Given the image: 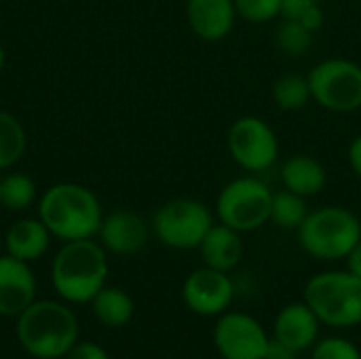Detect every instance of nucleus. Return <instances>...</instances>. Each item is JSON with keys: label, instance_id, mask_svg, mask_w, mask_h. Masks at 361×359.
<instances>
[{"label": "nucleus", "instance_id": "f257e3e1", "mask_svg": "<svg viewBox=\"0 0 361 359\" xmlns=\"http://www.w3.org/2000/svg\"><path fill=\"white\" fill-rule=\"evenodd\" d=\"M38 218L55 239H93L99 233L104 212L97 195L76 182H59L47 188L38 201Z\"/></svg>", "mask_w": 361, "mask_h": 359}, {"label": "nucleus", "instance_id": "f03ea898", "mask_svg": "<svg viewBox=\"0 0 361 359\" xmlns=\"http://www.w3.org/2000/svg\"><path fill=\"white\" fill-rule=\"evenodd\" d=\"M108 277V258L102 243L93 239L66 241L53 258L51 281L68 303H91Z\"/></svg>", "mask_w": 361, "mask_h": 359}, {"label": "nucleus", "instance_id": "7ed1b4c3", "mask_svg": "<svg viewBox=\"0 0 361 359\" xmlns=\"http://www.w3.org/2000/svg\"><path fill=\"white\" fill-rule=\"evenodd\" d=\"M17 339L32 358H66L76 345L78 322L61 303L34 300L21 315H17Z\"/></svg>", "mask_w": 361, "mask_h": 359}, {"label": "nucleus", "instance_id": "20e7f679", "mask_svg": "<svg viewBox=\"0 0 361 359\" xmlns=\"http://www.w3.org/2000/svg\"><path fill=\"white\" fill-rule=\"evenodd\" d=\"M302 300L328 328L345 330L361 324V279L349 271L313 275L305 286Z\"/></svg>", "mask_w": 361, "mask_h": 359}, {"label": "nucleus", "instance_id": "39448f33", "mask_svg": "<svg viewBox=\"0 0 361 359\" xmlns=\"http://www.w3.org/2000/svg\"><path fill=\"white\" fill-rule=\"evenodd\" d=\"M361 239V220L347 207L326 205L309 212L298 229L302 250L317 260H345Z\"/></svg>", "mask_w": 361, "mask_h": 359}, {"label": "nucleus", "instance_id": "423d86ee", "mask_svg": "<svg viewBox=\"0 0 361 359\" xmlns=\"http://www.w3.org/2000/svg\"><path fill=\"white\" fill-rule=\"evenodd\" d=\"M273 190L254 176H243L228 182L218 199V220L239 233H252L271 220Z\"/></svg>", "mask_w": 361, "mask_h": 359}, {"label": "nucleus", "instance_id": "0eeeda50", "mask_svg": "<svg viewBox=\"0 0 361 359\" xmlns=\"http://www.w3.org/2000/svg\"><path fill=\"white\" fill-rule=\"evenodd\" d=\"M214 226L209 207L197 199H171L163 203L154 218L152 231L157 239L171 250H199L201 241Z\"/></svg>", "mask_w": 361, "mask_h": 359}, {"label": "nucleus", "instance_id": "6e6552de", "mask_svg": "<svg viewBox=\"0 0 361 359\" xmlns=\"http://www.w3.org/2000/svg\"><path fill=\"white\" fill-rule=\"evenodd\" d=\"M311 97L330 112H355L361 108V66L332 57L315 63L307 74Z\"/></svg>", "mask_w": 361, "mask_h": 359}, {"label": "nucleus", "instance_id": "1a4fd4ad", "mask_svg": "<svg viewBox=\"0 0 361 359\" xmlns=\"http://www.w3.org/2000/svg\"><path fill=\"white\" fill-rule=\"evenodd\" d=\"M233 161L245 171L260 174L275 165L279 157V140L273 127L258 116L237 118L226 135Z\"/></svg>", "mask_w": 361, "mask_h": 359}, {"label": "nucleus", "instance_id": "9d476101", "mask_svg": "<svg viewBox=\"0 0 361 359\" xmlns=\"http://www.w3.org/2000/svg\"><path fill=\"white\" fill-rule=\"evenodd\" d=\"M212 341L222 359H264L271 334L254 315L226 311L216 320Z\"/></svg>", "mask_w": 361, "mask_h": 359}, {"label": "nucleus", "instance_id": "9b49d317", "mask_svg": "<svg viewBox=\"0 0 361 359\" xmlns=\"http://www.w3.org/2000/svg\"><path fill=\"white\" fill-rule=\"evenodd\" d=\"M235 298V284L224 271L201 267L192 271L182 286L184 305L199 317H220Z\"/></svg>", "mask_w": 361, "mask_h": 359}, {"label": "nucleus", "instance_id": "f8f14e48", "mask_svg": "<svg viewBox=\"0 0 361 359\" xmlns=\"http://www.w3.org/2000/svg\"><path fill=\"white\" fill-rule=\"evenodd\" d=\"M36 296V277L27 262L8 254L0 256V315H21Z\"/></svg>", "mask_w": 361, "mask_h": 359}, {"label": "nucleus", "instance_id": "ddd939ff", "mask_svg": "<svg viewBox=\"0 0 361 359\" xmlns=\"http://www.w3.org/2000/svg\"><path fill=\"white\" fill-rule=\"evenodd\" d=\"M97 235L106 252L116 256H133L146 248L148 226L142 216L121 209L104 216Z\"/></svg>", "mask_w": 361, "mask_h": 359}, {"label": "nucleus", "instance_id": "4468645a", "mask_svg": "<svg viewBox=\"0 0 361 359\" xmlns=\"http://www.w3.org/2000/svg\"><path fill=\"white\" fill-rule=\"evenodd\" d=\"M319 328H322V322L317 320V315L305 300L290 303L277 313L271 336L286 343L296 353H302V351L313 349V345L319 341Z\"/></svg>", "mask_w": 361, "mask_h": 359}, {"label": "nucleus", "instance_id": "2eb2a0df", "mask_svg": "<svg viewBox=\"0 0 361 359\" xmlns=\"http://www.w3.org/2000/svg\"><path fill=\"white\" fill-rule=\"evenodd\" d=\"M237 17L235 0H186L188 25L201 40H224L233 32Z\"/></svg>", "mask_w": 361, "mask_h": 359}, {"label": "nucleus", "instance_id": "dca6fc26", "mask_svg": "<svg viewBox=\"0 0 361 359\" xmlns=\"http://www.w3.org/2000/svg\"><path fill=\"white\" fill-rule=\"evenodd\" d=\"M199 252H201V260L205 267L231 273L243 260L245 248H243V239H241L239 231H235L222 222L220 224L214 222V226L201 241Z\"/></svg>", "mask_w": 361, "mask_h": 359}, {"label": "nucleus", "instance_id": "f3484780", "mask_svg": "<svg viewBox=\"0 0 361 359\" xmlns=\"http://www.w3.org/2000/svg\"><path fill=\"white\" fill-rule=\"evenodd\" d=\"M51 237L53 235L40 218H21L8 226L4 235V250L8 256L30 264L47 254Z\"/></svg>", "mask_w": 361, "mask_h": 359}, {"label": "nucleus", "instance_id": "a211bd4d", "mask_svg": "<svg viewBox=\"0 0 361 359\" xmlns=\"http://www.w3.org/2000/svg\"><path fill=\"white\" fill-rule=\"evenodd\" d=\"M279 178L283 182V188L300 195V197H313L319 195L328 182L326 167L309 154H294L283 161L279 169Z\"/></svg>", "mask_w": 361, "mask_h": 359}, {"label": "nucleus", "instance_id": "6ab92c4d", "mask_svg": "<svg viewBox=\"0 0 361 359\" xmlns=\"http://www.w3.org/2000/svg\"><path fill=\"white\" fill-rule=\"evenodd\" d=\"M93 315L110 328H123L133 320L135 313V305L131 300V296L125 290L118 288H102L93 300Z\"/></svg>", "mask_w": 361, "mask_h": 359}, {"label": "nucleus", "instance_id": "aec40b11", "mask_svg": "<svg viewBox=\"0 0 361 359\" xmlns=\"http://www.w3.org/2000/svg\"><path fill=\"white\" fill-rule=\"evenodd\" d=\"M25 148H27V135L21 121L11 112L0 110V171L17 165Z\"/></svg>", "mask_w": 361, "mask_h": 359}, {"label": "nucleus", "instance_id": "412c9836", "mask_svg": "<svg viewBox=\"0 0 361 359\" xmlns=\"http://www.w3.org/2000/svg\"><path fill=\"white\" fill-rule=\"evenodd\" d=\"M309 216V207L305 197L283 188L279 193H273V203H271V220L275 226L283 231H298L302 222Z\"/></svg>", "mask_w": 361, "mask_h": 359}, {"label": "nucleus", "instance_id": "4be33fe9", "mask_svg": "<svg viewBox=\"0 0 361 359\" xmlns=\"http://www.w3.org/2000/svg\"><path fill=\"white\" fill-rule=\"evenodd\" d=\"M36 201V182L21 171H11L0 178V205L11 212L27 209Z\"/></svg>", "mask_w": 361, "mask_h": 359}, {"label": "nucleus", "instance_id": "5701e85b", "mask_svg": "<svg viewBox=\"0 0 361 359\" xmlns=\"http://www.w3.org/2000/svg\"><path fill=\"white\" fill-rule=\"evenodd\" d=\"M273 99L281 110H300L309 104L311 97V87L309 78L302 74H286L275 80L273 85Z\"/></svg>", "mask_w": 361, "mask_h": 359}, {"label": "nucleus", "instance_id": "b1692460", "mask_svg": "<svg viewBox=\"0 0 361 359\" xmlns=\"http://www.w3.org/2000/svg\"><path fill=\"white\" fill-rule=\"evenodd\" d=\"M313 34L315 32H311L302 23H298L294 19H283L277 28L275 42H277L279 51L286 53L288 57H300L313 44Z\"/></svg>", "mask_w": 361, "mask_h": 359}, {"label": "nucleus", "instance_id": "393cba45", "mask_svg": "<svg viewBox=\"0 0 361 359\" xmlns=\"http://www.w3.org/2000/svg\"><path fill=\"white\" fill-rule=\"evenodd\" d=\"M283 0H235L237 15L250 23H269L281 17Z\"/></svg>", "mask_w": 361, "mask_h": 359}, {"label": "nucleus", "instance_id": "a878e982", "mask_svg": "<svg viewBox=\"0 0 361 359\" xmlns=\"http://www.w3.org/2000/svg\"><path fill=\"white\" fill-rule=\"evenodd\" d=\"M311 359H361V351L345 336H328L313 345Z\"/></svg>", "mask_w": 361, "mask_h": 359}, {"label": "nucleus", "instance_id": "bb28decb", "mask_svg": "<svg viewBox=\"0 0 361 359\" xmlns=\"http://www.w3.org/2000/svg\"><path fill=\"white\" fill-rule=\"evenodd\" d=\"M66 359H110V355L95 343H76L66 353Z\"/></svg>", "mask_w": 361, "mask_h": 359}, {"label": "nucleus", "instance_id": "cd10ccee", "mask_svg": "<svg viewBox=\"0 0 361 359\" xmlns=\"http://www.w3.org/2000/svg\"><path fill=\"white\" fill-rule=\"evenodd\" d=\"M264 359H298V353L292 347H288L286 343H281V341L271 336Z\"/></svg>", "mask_w": 361, "mask_h": 359}, {"label": "nucleus", "instance_id": "c85d7f7f", "mask_svg": "<svg viewBox=\"0 0 361 359\" xmlns=\"http://www.w3.org/2000/svg\"><path fill=\"white\" fill-rule=\"evenodd\" d=\"M349 165L355 171V176L361 178V133L351 142V146H349Z\"/></svg>", "mask_w": 361, "mask_h": 359}, {"label": "nucleus", "instance_id": "c756f323", "mask_svg": "<svg viewBox=\"0 0 361 359\" xmlns=\"http://www.w3.org/2000/svg\"><path fill=\"white\" fill-rule=\"evenodd\" d=\"M345 260H347V271L361 279V239L355 243V248L349 252V256Z\"/></svg>", "mask_w": 361, "mask_h": 359}, {"label": "nucleus", "instance_id": "7c9ffc66", "mask_svg": "<svg viewBox=\"0 0 361 359\" xmlns=\"http://www.w3.org/2000/svg\"><path fill=\"white\" fill-rule=\"evenodd\" d=\"M4 61H6V53H4V47L0 44V74L4 70Z\"/></svg>", "mask_w": 361, "mask_h": 359}]
</instances>
